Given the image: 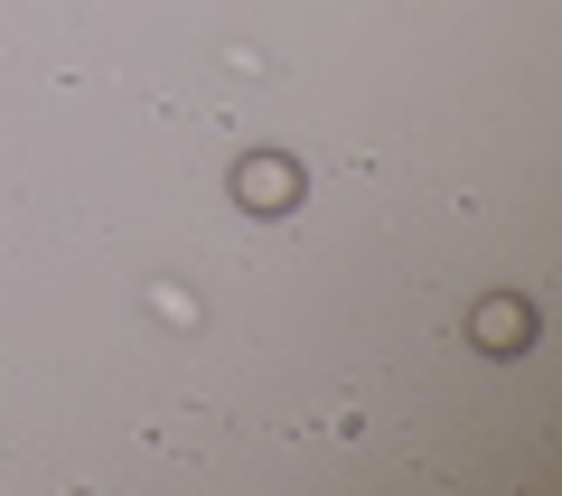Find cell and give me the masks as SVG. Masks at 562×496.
Here are the masks:
<instances>
[{"mask_svg":"<svg viewBox=\"0 0 562 496\" xmlns=\"http://www.w3.org/2000/svg\"><path fill=\"white\" fill-rule=\"evenodd\" d=\"M460 338H469V357L516 365L525 347L543 338V318H535V300H525V291H479V300H469V318H460Z\"/></svg>","mask_w":562,"mask_h":496,"instance_id":"cell-1","label":"cell"},{"mask_svg":"<svg viewBox=\"0 0 562 496\" xmlns=\"http://www.w3.org/2000/svg\"><path fill=\"white\" fill-rule=\"evenodd\" d=\"M225 198H235L244 216H262V225H272V216H291V206L310 198V169H301L291 150H244L235 169H225Z\"/></svg>","mask_w":562,"mask_h":496,"instance_id":"cell-2","label":"cell"}]
</instances>
